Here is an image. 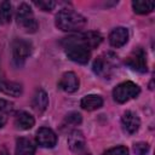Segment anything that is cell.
I'll list each match as a JSON object with an SVG mask.
<instances>
[{
  "label": "cell",
  "instance_id": "6da1fadb",
  "mask_svg": "<svg viewBox=\"0 0 155 155\" xmlns=\"http://www.w3.org/2000/svg\"><path fill=\"white\" fill-rule=\"evenodd\" d=\"M86 23V18L71 8H62L56 16V27L63 31H80Z\"/></svg>",
  "mask_w": 155,
  "mask_h": 155
},
{
  "label": "cell",
  "instance_id": "7a4b0ae2",
  "mask_svg": "<svg viewBox=\"0 0 155 155\" xmlns=\"http://www.w3.org/2000/svg\"><path fill=\"white\" fill-rule=\"evenodd\" d=\"M119 67V58L113 52H104L103 54L98 56L96 61L93 62V71L103 78V79H110L115 70Z\"/></svg>",
  "mask_w": 155,
  "mask_h": 155
},
{
  "label": "cell",
  "instance_id": "3957f363",
  "mask_svg": "<svg viewBox=\"0 0 155 155\" xmlns=\"http://www.w3.org/2000/svg\"><path fill=\"white\" fill-rule=\"evenodd\" d=\"M65 50V54L71 61L79 64H86L91 57V50H88L85 45L79 44L69 38H64L61 42Z\"/></svg>",
  "mask_w": 155,
  "mask_h": 155
},
{
  "label": "cell",
  "instance_id": "277c9868",
  "mask_svg": "<svg viewBox=\"0 0 155 155\" xmlns=\"http://www.w3.org/2000/svg\"><path fill=\"white\" fill-rule=\"evenodd\" d=\"M16 19L18 25L27 33H35L38 30V22L35 19V16L30 8V6L25 2L21 4L18 10H17V15H16Z\"/></svg>",
  "mask_w": 155,
  "mask_h": 155
},
{
  "label": "cell",
  "instance_id": "5b68a950",
  "mask_svg": "<svg viewBox=\"0 0 155 155\" xmlns=\"http://www.w3.org/2000/svg\"><path fill=\"white\" fill-rule=\"evenodd\" d=\"M140 92V88L137 84L132 81H125L119 84L113 90V97L117 103H125L132 98H136Z\"/></svg>",
  "mask_w": 155,
  "mask_h": 155
},
{
  "label": "cell",
  "instance_id": "8992f818",
  "mask_svg": "<svg viewBox=\"0 0 155 155\" xmlns=\"http://www.w3.org/2000/svg\"><path fill=\"white\" fill-rule=\"evenodd\" d=\"M11 48H12L13 62L18 67L22 65L24 61L28 58V56L31 53V44L24 39L16 38L11 44Z\"/></svg>",
  "mask_w": 155,
  "mask_h": 155
},
{
  "label": "cell",
  "instance_id": "52a82bcc",
  "mask_svg": "<svg viewBox=\"0 0 155 155\" xmlns=\"http://www.w3.org/2000/svg\"><path fill=\"white\" fill-rule=\"evenodd\" d=\"M126 65H128L132 70H136L138 73H147L148 64H147V54L145 51L142 47H138L133 50L128 57L125 59Z\"/></svg>",
  "mask_w": 155,
  "mask_h": 155
},
{
  "label": "cell",
  "instance_id": "ba28073f",
  "mask_svg": "<svg viewBox=\"0 0 155 155\" xmlns=\"http://www.w3.org/2000/svg\"><path fill=\"white\" fill-rule=\"evenodd\" d=\"M71 40L85 45L88 50H93L97 46L101 45V42L103 41V36L101 35V33L98 31H87V33H80L76 35H70L68 36Z\"/></svg>",
  "mask_w": 155,
  "mask_h": 155
},
{
  "label": "cell",
  "instance_id": "9c48e42d",
  "mask_svg": "<svg viewBox=\"0 0 155 155\" xmlns=\"http://www.w3.org/2000/svg\"><path fill=\"white\" fill-rule=\"evenodd\" d=\"M36 143L42 148H53L57 144V134L48 127H41L36 132Z\"/></svg>",
  "mask_w": 155,
  "mask_h": 155
},
{
  "label": "cell",
  "instance_id": "30bf717a",
  "mask_svg": "<svg viewBox=\"0 0 155 155\" xmlns=\"http://www.w3.org/2000/svg\"><path fill=\"white\" fill-rule=\"evenodd\" d=\"M79 84H80L79 78L76 76V74L73 71H67L61 76L59 82H58V87L61 90H63L64 92L73 93V92L78 91Z\"/></svg>",
  "mask_w": 155,
  "mask_h": 155
},
{
  "label": "cell",
  "instance_id": "8fae6325",
  "mask_svg": "<svg viewBox=\"0 0 155 155\" xmlns=\"http://www.w3.org/2000/svg\"><path fill=\"white\" fill-rule=\"evenodd\" d=\"M121 125H122V128H124L125 132H127L130 134H133L139 130L140 120L137 116V114H134L133 111L127 110V111L124 113V115L121 117Z\"/></svg>",
  "mask_w": 155,
  "mask_h": 155
},
{
  "label": "cell",
  "instance_id": "7c38bea8",
  "mask_svg": "<svg viewBox=\"0 0 155 155\" xmlns=\"http://www.w3.org/2000/svg\"><path fill=\"white\" fill-rule=\"evenodd\" d=\"M0 92L12 97H19L23 92V87L19 82L10 81L0 74Z\"/></svg>",
  "mask_w": 155,
  "mask_h": 155
},
{
  "label": "cell",
  "instance_id": "4fadbf2b",
  "mask_svg": "<svg viewBox=\"0 0 155 155\" xmlns=\"http://www.w3.org/2000/svg\"><path fill=\"white\" fill-rule=\"evenodd\" d=\"M128 41V30L125 27H117L109 34V42L113 47H122Z\"/></svg>",
  "mask_w": 155,
  "mask_h": 155
},
{
  "label": "cell",
  "instance_id": "5bb4252c",
  "mask_svg": "<svg viewBox=\"0 0 155 155\" xmlns=\"http://www.w3.org/2000/svg\"><path fill=\"white\" fill-rule=\"evenodd\" d=\"M67 143H68L69 149L71 151H74V153L81 151L86 145V140H85V137H84L82 132L78 131V130H74L73 132L69 133Z\"/></svg>",
  "mask_w": 155,
  "mask_h": 155
},
{
  "label": "cell",
  "instance_id": "9a60e30c",
  "mask_svg": "<svg viewBox=\"0 0 155 155\" xmlns=\"http://www.w3.org/2000/svg\"><path fill=\"white\" fill-rule=\"evenodd\" d=\"M31 107L33 109L41 114L46 110V108L48 107V97H47V93L42 90V88H39L35 94L33 96V101H31Z\"/></svg>",
  "mask_w": 155,
  "mask_h": 155
},
{
  "label": "cell",
  "instance_id": "2e32d148",
  "mask_svg": "<svg viewBox=\"0 0 155 155\" xmlns=\"http://www.w3.org/2000/svg\"><path fill=\"white\" fill-rule=\"evenodd\" d=\"M13 124H15V126L17 128L27 131V130H30L34 126L35 120H34V117L29 113H27V111H18L15 115Z\"/></svg>",
  "mask_w": 155,
  "mask_h": 155
},
{
  "label": "cell",
  "instance_id": "e0dca14e",
  "mask_svg": "<svg viewBox=\"0 0 155 155\" xmlns=\"http://www.w3.org/2000/svg\"><path fill=\"white\" fill-rule=\"evenodd\" d=\"M80 105L82 109L87 111H93L103 105V98L98 94H87L81 99Z\"/></svg>",
  "mask_w": 155,
  "mask_h": 155
},
{
  "label": "cell",
  "instance_id": "ac0fdd59",
  "mask_svg": "<svg viewBox=\"0 0 155 155\" xmlns=\"http://www.w3.org/2000/svg\"><path fill=\"white\" fill-rule=\"evenodd\" d=\"M15 155H35V145L28 138H18L16 142Z\"/></svg>",
  "mask_w": 155,
  "mask_h": 155
},
{
  "label": "cell",
  "instance_id": "d6986e66",
  "mask_svg": "<svg viewBox=\"0 0 155 155\" xmlns=\"http://www.w3.org/2000/svg\"><path fill=\"white\" fill-rule=\"evenodd\" d=\"M155 2L151 0H134L132 1V8L138 15H147L154 10Z\"/></svg>",
  "mask_w": 155,
  "mask_h": 155
},
{
  "label": "cell",
  "instance_id": "ffe728a7",
  "mask_svg": "<svg viewBox=\"0 0 155 155\" xmlns=\"http://www.w3.org/2000/svg\"><path fill=\"white\" fill-rule=\"evenodd\" d=\"M13 104L6 99H0V127H4V125L7 122L8 116L12 114Z\"/></svg>",
  "mask_w": 155,
  "mask_h": 155
},
{
  "label": "cell",
  "instance_id": "44dd1931",
  "mask_svg": "<svg viewBox=\"0 0 155 155\" xmlns=\"http://www.w3.org/2000/svg\"><path fill=\"white\" fill-rule=\"evenodd\" d=\"M12 17V5L10 1L0 4V23H8Z\"/></svg>",
  "mask_w": 155,
  "mask_h": 155
},
{
  "label": "cell",
  "instance_id": "7402d4cb",
  "mask_svg": "<svg viewBox=\"0 0 155 155\" xmlns=\"http://www.w3.org/2000/svg\"><path fill=\"white\" fill-rule=\"evenodd\" d=\"M81 121H82L81 115H80L79 113H76V111H71V113H69V114L64 117V120H63V122H62V126H63V127H73V126L80 125Z\"/></svg>",
  "mask_w": 155,
  "mask_h": 155
},
{
  "label": "cell",
  "instance_id": "603a6c76",
  "mask_svg": "<svg viewBox=\"0 0 155 155\" xmlns=\"http://www.w3.org/2000/svg\"><path fill=\"white\" fill-rule=\"evenodd\" d=\"M133 151L136 155H147L149 151V144L145 142H138L133 145Z\"/></svg>",
  "mask_w": 155,
  "mask_h": 155
},
{
  "label": "cell",
  "instance_id": "cb8c5ba5",
  "mask_svg": "<svg viewBox=\"0 0 155 155\" xmlns=\"http://www.w3.org/2000/svg\"><path fill=\"white\" fill-rule=\"evenodd\" d=\"M103 155H128V149L125 145H119L104 151Z\"/></svg>",
  "mask_w": 155,
  "mask_h": 155
},
{
  "label": "cell",
  "instance_id": "d4e9b609",
  "mask_svg": "<svg viewBox=\"0 0 155 155\" xmlns=\"http://www.w3.org/2000/svg\"><path fill=\"white\" fill-rule=\"evenodd\" d=\"M34 5L41 8L42 11H51L56 6V2L50 0H41V1H34Z\"/></svg>",
  "mask_w": 155,
  "mask_h": 155
},
{
  "label": "cell",
  "instance_id": "484cf974",
  "mask_svg": "<svg viewBox=\"0 0 155 155\" xmlns=\"http://www.w3.org/2000/svg\"><path fill=\"white\" fill-rule=\"evenodd\" d=\"M0 155H8V153L6 149H2V150H0Z\"/></svg>",
  "mask_w": 155,
  "mask_h": 155
},
{
  "label": "cell",
  "instance_id": "4316f807",
  "mask_svg": "<svg viewBox=\"0 0 155 155\" xmlns=\"http://www.w3.org/2000/svg\"><path fill=\"white\" fill-rule=\"evenodd\" d=\"M84 155H91V154H84Z\"/></svg>",
  "mask_w": 155,
  "mask_h": 155
}]
</instances>
